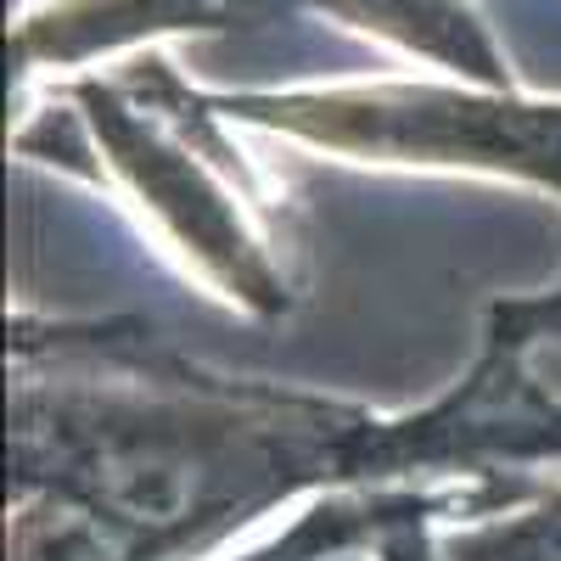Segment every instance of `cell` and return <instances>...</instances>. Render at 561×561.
Here are the masks:
<instances>
[{
    "mask_svg": "<svg viewBox=\"0 0 561 561\" xmlns=\"http://www.w3.org/2000/svg\"><path fill=\"white\" fill-rule=\"evenodd\" d=\"M7 494L57 489L147 534L163 561H203L280 505L348 489L483 478L449 393L410 415L230 377L158 325H7Z\"/></svg>",
    "mask_w": 561,
    "mask_h": 561,
    "instance_id": "1",
    "label": "cell"
},
{
    "mask_svg": "<svg viewBox=\"0 0 561 561\" xmlns=\"http://www.w3.org/2000/svg\"><path fill=\"white\" fill-rule=\"evenodd\" d=\"M62 102L79 113L90 152L124 197L225 304L259 320L293 314L298 275L264 225V197L253 192L242 152L225 140L214 96H197L147 51V62L118 79H68Z\"/></svg>",
    "mask_w": 561,
    "mask_h": 561,
    "instance_id": "2",
    "label": "cell"
},
{
    "mask_svg": "<svg viewBox=\"0 0 561 561\" xmlns=\"http://www.w3.org/2000/svg\"><path fill=\"white\" fill-rule=\"evenodd\" d=\"M230 124H253L354 163L466 169L561 197V102L483 84L377 79L343 90H242L214 96Z\"/></svg>",
    "mask_w": 561,
    "mask_h": 561,
    "instance_id": "3",
    "label": "cell"
},
{
    "mask_svg": "<svg viewBox=\"0 0 561 561\" xmlns=\"http://www.w3.org/2000/svg\"><path fill=\"white\" fill-rule=\"evenodd\" d=\"M309 12V0H51L12 28L18 79L84 68L158 34H248Z\"/></svg>",
    "mask_w": 561,
    "mask_h": 561,
    "instance_id": "4",
    "label": "cell"
},
{
    "mask_svg": "<svg viewBox=\"0 0 561 561\" xmlns=\"http://www.w3.org/2000/svg\"><path fill=\"white\" fill-rule=\"evenodd\" d=\"M309 12H325L332 23H348L359 34L393 39L399 51L449 68L460 84L511 90L494 34L466 0H309Z\"/></svg>",
    "mask_w": 561,
    "mask_h": 561,
    "instance_id": "5",
    "label": "cell"
},
{
    "mask_svg": "<svg viewBox=\"0 0 561 561\" xmlns=\"http://www.w3.org/2000/svg\"><path fill=\"white\" fill-rule=\"evenodd\" d=\"M7 561H163L147 534L57 489L7 494Z\"/></svg>",
    "mask_w": 561,
    "mask_h": 561,
    "instance_id": "6",
    "label": "cell"
},
{
    "mask_svg": "<svg viewBox=\"0 0 561 561\" xmlns=\"http://www.w3.org/2000/svg\"><path fill=\"white\" fill-rule=\"evenodd\" d=\"M472 483V478H466ZM449 483H421V489H348V494H325L309 500L298 517L270 534L264 545L230 556V561H343L354 550H370L399 517H410L415 505H427Z\"/></svg>",
    "mask_w": 561,
    "mask_h": 561,
    "instance_id": "7",
    "label": "cell"
},
{
    "mask_svg": "<svg viewBox=\"0 0 561 561\" xmlns=\"http://www.w3.org/2000/svg\"><path fill=\"white\" fill-rule=\"evenodd\" d=\"M545 483L534 478H472V483H449L444 494H433L427 505H415L410 517H399L377 545H370V561H444V528L472 523V517H494V511H511L534 500Z\"/></svg>",
    "mask_w": 561,
    "mask_h": 561,
    "instance_id": "8",
    "label": "cell"
},
{
    "mask_svg": "<svg viewBox=\"0 0 561 561\" xmlns=\"http://www.w3.org/2000/svg\"><path fill=\"white\" fill-rule=\"evenodd\" d=\"M444 561H561V483L494 517L444 528Z\"/></svg>",
    "mask_w": 561,
    "mask_h": 561,
    "instance_id": "9",
    "label": "cell"
},
{
    "mask_svg": "<svg viewBox=\"0 0 561 561\" xmlns=\"http://www.w3.org/2000/svg\"><path fill=\"white\" fill-rule=\"evenodd\" d=\"M483 325L517 348L534 377L561 399V287L534 298H494Z\"/></svg>",
    "mask_w": 561,
    "mask_h": 561,
    "instance_id": "10",
    "label": "cell"
}]
</instances>
